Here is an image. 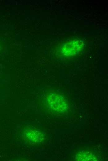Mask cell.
Listing matches in <instances>:
<instances>
[{
    "mask_svg": "<svg viewBox=\"0 0 108 161\" xmlns=\"http://www.w3.org/2000/svg\"><path fill=\"white\" fill-rule=\"evenodd\" d=\"M47 101L50 108L55 112L65 111L67 108L65 100L59 94H50L47 95Z\"/></svg>",
    "mask_w": 108,
    "mask_h": 161,
    "instance_id": "6da1fadb",
    "label": "cell"
},
{
    "mask_svg": "<svg viewBox=\"0 0 108 161\" xmlns=\"http://www.w3.org/2000/svg\"><path fill=\"white\" fill-rule=\"evenodd\" d=\"M83 42L79 40H74L65 44L61 48L62 54L67 56L74 55L81 50L83 47Z\"/></svg>",
    "mask_w": 108,
    "mask_h": 161,
    "instance_id": "7a4b0ae2",
    "label": "cell"
},
{
    "mask_svg": "<svg viewBox=\"0 0 108 161\" xmlns=\"http://www.w3.org/2000/svg\"><path fill=\"white\" fill-rule=\"evenodd\" d=\"M75 159L77 161H96L97 159L92 153L89 152H82L78 154Z\"/></svg>",
    "mask_w": 108,
    "mask_h": 161,
    "instance_id": "277c9868",
    "label": "cell"
},
{
    "mask_svg": "<svg viewBox=\"0 0 108 161\" xmlns=\"http://www.w3.org/2000/svg\"><path fill=\"white\" fill-rule=\"evenodd\" d=\"M25 136L28 140L34 143H39L43 140V134L39 131L30 130L26 132Z\"/></svg>",
    "mask_w": 108,
    "mask_h": 161,
    "instance_id": "3957f363",
    "label": "cell"
}]
</instances>
